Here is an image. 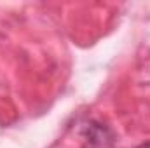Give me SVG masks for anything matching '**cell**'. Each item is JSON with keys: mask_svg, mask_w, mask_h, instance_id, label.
Returning a JSON list of instances; mask_svg holds the SVG:
<instances>
[{"mask_svg": "<svg viewBox=\"0 0 150 148\" xmlns=\"http://www.w3.org/2000/svg\"><path fill=\"white\" fill-rule=\"evenodd\" d=\"M84 140L89 143V147L105 148L113 141V136L112 131L107 125H103L100 122H89L84 127Z\"/></svg>", "mask_w": 150, "mask_h": 148, "instance_id": "1", "label": "cell"}, {"mask_svg": "<svg viewBox=\"0 0 150 148\" xmlns=\"http://www.w3.org/2000/svg\"><path fill=\"white\" fill-rule=\"evenodd\" d=\"M138 148H150V141H149V143H143V145H140Z\"/></svg>", "mask_w": 150, "mask_h": 148, "instance_id": "2", "label": "cell"}]
</instances>
